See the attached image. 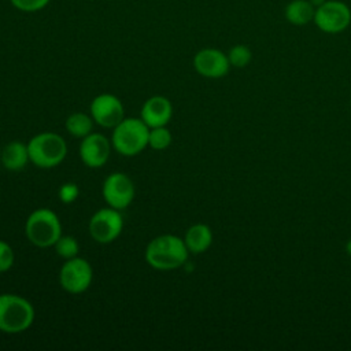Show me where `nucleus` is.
<instances>
[{
	"label": "nucleus",
	"mask_w": 351,
	"mask_h": 351,
	"mask_svg": "<svg viewBox=\"0 0 351 351\" xmlns=\"http://www.w3.org/2000/svg\"><path fill=\"white\" fill-rule=\"evenodd\" d=\"M189 251L184 239L176 234L165 233L154 237L145 247L144 259L152 269L174 270L185 265Z\"/></svg>",
	"instance_id": "1"
},
{
	"label": "nucleus",
	"mask_w": 351,
	"mask_h": 351,
	"mask_svg": "<svg viewBox=\"0 0 351 351\" xmlns=\"http://www.w3.org/2000/svg\"><path fill=\"white\" fill-rule=\"evenodd\" d=\"M33 304L15 293L0 295V332L16 335L27 330L34 322Z\"/></svg>",
	"instance_id": "2"
},
{
	"label": "nucleus",
	"mask_w": 351,
	"mask_h": 351,
	"mask_svg": "<svg viewBox=\"0 0 351 351\" xmlns=\"http://www.w3.org/2000/svg\"><path fill=\"white\" fill-rule=\"evenodd\" d=\"M149 128L141 118L125 117L112 128L111 145L122 156H136L148 147Z\"/></svg>",
	"instance_id": "3"
},
{
	"label": "nucleus",
	"mask_w": 351,
	"mask_h": 351,
	"mask_svg": "<svg viewBox=\"0 0 351 351\" xmlns=\"http://www.w3.org/2000/svg\"><path fill=\"white\" fill-rule=\"evenodd\" d=\"M29 159L40 169H52L59 166L67 155L64 138L55 132H41L33 136L27 143Z\"/></svg>",
	"instance_id": "4"
},
{
	"label": "nucleus",
	"mask_w": 351,
	"mask_h": 351,
	"mask_svg": "<svg viewBox=\"0 0 351 351\" xmlns=\"http://www.w3.org/2000/svg\"><path fill=\"white\" fill-rule=\"evenodd\" d=\"M25 234L38 248L53 247L62 236V223L58 214L47 207L32 211L25 222Z\"/></svg>",
	"instance_id": "5"
},
{
	"label": "nucleus",
	"mask_w": 351,
	"mask_h": 351,
	"mask_svg": "<svg viewBox=\"0 0 351 351\" xmlns=\"http://www.w3.org/2000/svg\"><path fill=\"white\" fill-rule=\"evenodd\" d=\"M123 229V217L119 210L103 207L97 210L89 219L88 230L90 237L99 244H110L115 241Z\"/></svg>",
	"instance_id": "6"
},
{
	"label": "nucleus",
	"mask_w": 351,
	"mask_h": 351,
	"mask_svg": "<svg viewBox=\"0 0 351 351\" xmlns=\"http://www.w3.org/2000/svg\"><path fill=\"white\" fill-rule=\"evenodd\" d=\"M313 22L324 33H341L351 23V8L344 1L326 0L315 8Z\"/></svg>",
	"instance_id": "7"
},
{
	"label": "nucleus",
	"mask_w": 351,
	"mask_h": 351,
	"mask_svg": "<svg viewBox=\"0 0 351 351\" xmlns=\"http://www.w3.org/2000/svg\"><path fill=\"white\" fill-rule=\"evenodd\" d=\"M93 281V269L90 263L80 256L66 259L59 270L60 287L71 293L78 295L85 292Z\"/></svg>",
	"instance_id": "8"
},
{
	"label": "nucleus",
	"mask_w": 351,
	"mask_h": 351,
	"mask_svg": "<svg viewBox=\"0 0 351 351\" xmlns=\"http://www.w3.org/2000/svg\"><path fill=\"white\" fill-rule=\"evenodd\" d=\"M101 195L108 207L122 211L132 204L136 196V188L128 174L115 171L108 174L103 181Z\"/></svg>",
	"instance_id": "9"
},
{
	"label": "nucleus",
	"mask_w": 351,
	"mask_h": 351,
	"mask_svg": "<svg viewBox=\"0 0 351 351\" xmlns=\"http://www.w3.org/2000/svg\"><path fill=\"white\" fill-rule=\"evenodd\" d=\"M95 123L112 129L125 118V108L119 97L112 93H100L93 97L89 106Z\"/></svg>",
	"instance_id": "10"
},
{
	"label": "nucleus",
	"mask_w": 351,
	"mask_h": 351,
	"mask_svg": "<svg viewBox=\"0 0 351 351\" xmlns=\"http://www.w3.org/2000/svg\"><path fill=\"white\" fill-rule=\"evenodd\" d=\"M111 147V140L104 134L92 132L84 137L80 144V158L85 166L90 169H100L107 163Z\"/></svg>",
	"instance_id": "11"
},
{
	"label": "nucleus",
	"mask_w": 351,
	"mask_h": 351,
	"mask_svg": "<svg viewBox=\"0 0 351 351\" xmlns=\"http://www.w3.org/2000/svg\"><path fill=\"white\" fill-rule=\"evenodd\" d=\"M193 67L206 78H221L228 74L230 63L228 55L217 48H203L193 56Z\"/></svg>",
	"instance_id": "12"
},
{
	"label": "nucleus",
	"mask_w": 351,
	"mask_h": 351,
	"mask_svg": "<svg viewBox=\"0 0 351 351\" xmlns=\"http://www.w3.org/2000/svg\"><path fill=\"white\" fill-rule=\"evenodd\" d=\"M173 117L171 101L162 95H155L147 99L141 107L140 118L151 129L158 126H167Z\"/></svg>",
	"instance_id": "13"
},
{
	"label": "nucleus",
	"mask_w": 351,
	"mask_h": 351,
	"mask_svg": "<svg viewBox=\"0 0 351 351\" xmlns=\"http://www.w3.org/2000/svg\"><path fill=\"white\" fill-rule=\"evenodd\" d=\"M0 162L3 167L10 171L22 170L27 165V162H30L27 144L16 140L10 141L0 154Z\"/></svg>",
	"instance_id": "14"
},
{
	"label": "nucleus",
	"mask_w": 351,
	"mask_h": 351,
	"mask_svg": "<svg viewBox=\"0 0 351 351\" xmlns=\"http://www.w3.org/2000/svg\"><path fill=\"white\" fill-rule=\"evenodd\" d=\"M184 241H185L189 252L202 254L213 243L211 229L204 223H195L186 230Z\"/></svg>",
	"instance_id": "15"
},
{
	"label": "nucleus",
	"mask_w": 351,
	"mask_h": 351,
	"mask_svg": "<svg viewBox=\"0 0 351 351\" xmlns=\"http://www.w3.org/2000/svg\"><path fill=\"white\" fill-rule=\"evenodd\" d=\"M315 7L308 0H292L284 8L285 19L293 26H304L313 22Z\"/></svg>",
	"instance_id": "16"
},
{
	"label": "nucleus",
	"mask_w": 351,
	"mask_h": 351,
	"mask_svg": "<svg viewBox=\"0 0 351 351\" xmlns=\"http://www.w3.org/2000/svg\"><path fill=\"white\" fill-rule=\"evenodd\" d=\"M93 118L85 112H74L66 119V130L78 138H84L93 132Z\"/></svg>",
	"instance_id": "17"
},
{
	"label": "nucleus",
	"mask_w": 351,
	"mask_h": 351,
	"mask_svg": "<svg viewBox=\"0 0 351 351\" xmlns=\"http://www.w3.org/2000/svg\"><path fill=\"white\" fill-rule=\"evenodd\" d=\"M171 133L166 126L151 128L148 133V147L156 151L166 149L171 144Z\"/></svg>",
	"instance_id": "18"
},
{
	"label": "nucleus",
	"mask_w": 351,
	"mask_h": 351,
	"mask_svg": "<svg viewBox=\"0 0 351 351\" xmlns=\"http://www.w3.org/2000/svg\"><path fill=\"white\" fill-rule=\"evenodd\" d=\"M53 248H55L58 256L63 258L64 261L78 256V252H80V244H78L77 239L73 236L62 234L58 239V241L53 244Z\"/></svg>",
	"instance_id": "19"
},
{
	"label": "nucleus",
	"mask_w": 351,
	"mask_h": 351,
	"mask_svg": "<svg viewBox=\"0 0 351 351\" xmlns=\"http://www.w3.org/2000/svg\"><path fill=\"white\" fill-rule=\"evenodd\" d=\"M226 55H228L230 66L237 67V69L245 67L252 59V53H251L250 48L243 44H237V45L232 47Z\"/></svg>",
	"instance_id": "20"
},
{
	"label": "nucleus",
	"mask_w": 351,
	"mask_h": 351,
	"mask_svg": "<svg viewBox=\"0 0 351 351\" xmlns=\"http://www.w3.org/2000/svg\"><path fill=\"white\" fill-rule=\"evenodd\" d=\"M15 263V252L12 247L0 239V273L8 271Z\"/></svg>",
	"instance_id": "21"
},
{
	"label": "nucleus",
	"mask_w": 351,
	"mask_h": 351,
	"mask_svg": "<svg viewBox=\"0 0 351 351\" xmlns=\"http://www.w3.org/2000/svg\"><path fill=\"white\" fill-rule=\"evenodd\" d=\"M51 0H10L11 5L22 12H37L44 10Z\"/></svg>",
	"instance_id": "22"
},
{
	"label": "nucleus",
	"mask_w": 351,
	"mask_h": 351,
	"mask_svg": "<svg viewBox=\"0 0 351 351\" xmlns=\"http://www.w3.org/2000/svg\"><path fill=\"white\" fill-rule=\"evenodd\" d=\"M59 200L64 204H70L73 202L77 200V197L80 196V188L75 182H64L58 192Z\"/></svg>",
	"instance_id": "23"
},
{
	"label": "nucleus",
	"mask_w": 351,
	"mask_h": 351,
	"mask_svg": "<svg viewBox=\"0 0 351 351\" xmlns=\"http://www.w3.org/2000/svg\"><path fill=\"white\" fill-rule=\"evenodd\" d=\"M308 1H310V3L317 8V7H319L321 4H324L326 0H308Z\"/></svg>",
	"instance_id": "24"
},
{
	"label": "nucleus",
	"mask_w": 351,
	"mask_h": 351,
	"mask_svg": "<svg viewBox=\"0 0 351 351\" xmlns=\"http://www.w3.org/2000/svg\"><path fill=\"white\" fill-rule=\"evenodd\" d=\"M346 250H347L348 255H351V240H348V243H347V245H346Z\"/></svg>",
	"instance_id": "25"
}]
</instances>
